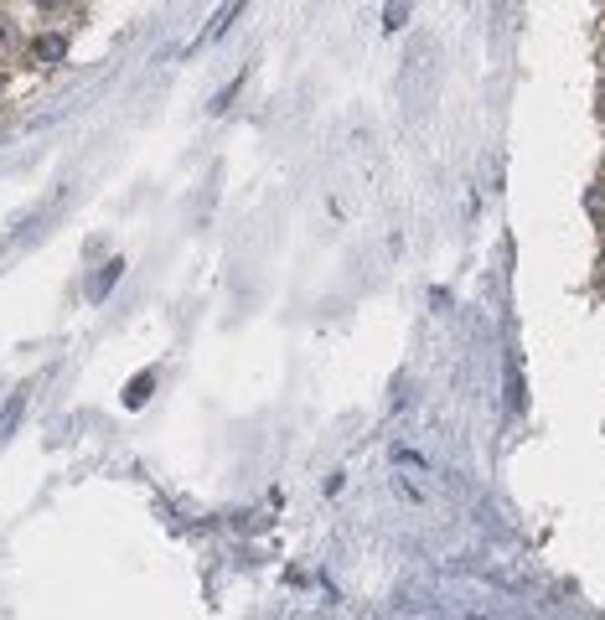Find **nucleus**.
I'll list each match as a JSON object with an SVG mask.
<instances>
[{
    "mask_svg": "<svg viewBox=\"0 0 605 620\" xmlns=\"http://www.w3.org/2000/svg\"><path fill=\"white\" fill-rule=\"evenodd\" d=\"M435 83H440V47L435 37H414L404 57V109L425 114L435 99Z\"/></svg>",
    "mask_w": 605,
    "mask_h": 620,
    "instance_id": "obj_1",
    "label": "nucleus"
},
{
    "mask_svg": "<svg viewBox=\"0 0 605 620\" xmlns=\"http://www.w3.org/2000/svg\"><path fill=\"white\" fill-rule=\"evenodd\" d=\"M63 57H68V37H63V31H42V37L32 42V62H37V68H57Z\"/></svg>",
    "mask_w": 605,
    "mask_h": 620,
    "instance_id": "obj_2",
    "label": "nucleus"
},
{
    "mask_svg": "<svg viewBox=\"0 0 605 620\" xmlns=\"http://www.w3.org/2000/svg\"><path fill=\"white\" fill-rule=\"evenodd\" d=\"M244 6H249V0H223V6H218V16H213V26H207L202 37H197V47H202V42H218L223 31L238 21V11H244Z\"/></svg>",
    "mask_w": 605,
    "mask_h": 620,
    "instance_id": "obj_3",
    "label": "nucleus"
},
{
    "mask_svg": "<svg viewBox=\"0 0 605 620\" xmlns=\"http://www.w3.org/2000/svg\"><path fill=\"white\" fill-rule=\"evenodd\" d=\"M150 388H156V367H145V372H135V378L125 383V409H145V398H150Z\"/></svg>",
    "mask_w": 605,
    "mask_h": 620,
    "instance_id": "obj_4",
    "label": "nucleus"
},
{
    "mask_svg": "<svg viewBox=\"0 0 605 620\" xmlns=\"http://www.w3.org/2000/svg\"><path fill=\"white\" fill-rule=\"evenodd\" d=\"M119 274H125V259H109L104 269H99V279H94V285H88V295H94V300H104L114 285H119Z\"/></svg>",
    "mask_w": 605,
    "mask_h": 620,
    "instance_id": "obj_5",
    "label": "nucleus"
},
{
    "mask_svg": "<svg viewBox=\"0 0 605 620\" xmlns=\"http://www.w3.org/2000/svg\"><path fill=\"white\" fill-rule=\"evenodd\" d=\"M21 409H26V388H16L11 398H6V409H0V440L16 429V419H21Z\"/></svg>",
    "mask_w": 605,
    "mask_h": 620,
    "instance_id": "obj_6",
    "label": "nucleus"
},
{
    "mask_svg": "<svg viewBox=\"0 0 605 620\" xmlns=\"http://www.w3.org/2000/svg\"><path fill=\"white\" fill-rule=\"evenodd\" d=\"M404 21H409V0H388L383 6V31H404Z\"/></svg>",
    "mask_w": 605,
    "mask_h": 620,
    "instance_id": "obj_7",
    "label": "nucleus"
},
{
    "mask_svg": "<svg viewBox=\"0 0 605 620\" xmlns=\"http://www.w3.org/2000/svg\"><path fill=\"white\" fill-rule=\"evenodd\" d=\"M507 388H512V409H523L528 398H523V372H518V357L507 362Z\"/></svg>",
    "mask_w": 605,
    "mask_h": 620,
    "instance_id": "obj_8",
    "label": "nucleus"
},
{
    "mask_svg": "<svg viewBox=\"0 0 605 620\" xmlns=\"http://www.w3.org/2000/svg\"><path fill=\"white\" fill-rule=\"evenodd\" d=\"M238 88H244V73H238V78H233V83H228V88L218 93V99H213V104H207V109H213V114H223V109H228V104L238 99Z\"/></svg>",
    "mask_w": 605,
    "mask_h": 620,
    "instance_id": "obj_9",
    "label": "nucleus"
},
{
    "mask_svg": "<svg viewBox=\"0 0 605 620\" xmlns=\"http://www.w3.org/2000/svg\"><path fill=\"white\" fill-rule=\"evenodd\" d=\"M37 6H42V11H52V6H63V0H37Z\"/></svg>",
    "mask_w": 605,
    "mask_h": 620,
    "instance_id": "obj_10",
    "label": "nucleus"
},
{
    "mask_svg": "<svg viewBox=\"0 0 605 620\" xmlns=\"http://www.w3.org/2000/svg\"><path fill=\"white\" fill-rule=\"evenodd\" d=\"M600 269H605V254H600Z\"/></svg>",
    "mask_w": 605,
    "mask_h": 620,
    "instance_id": "obj_11",
    "label": "nucleus"
}]
</instances>
